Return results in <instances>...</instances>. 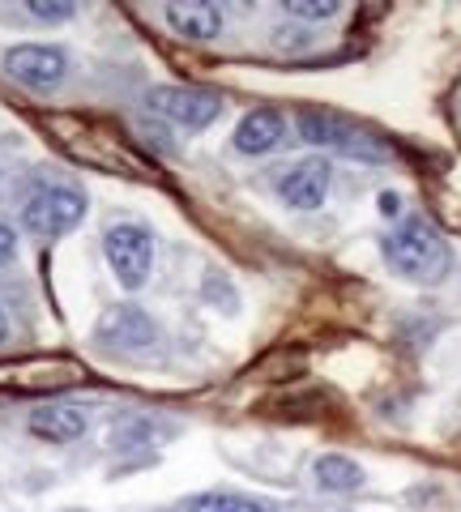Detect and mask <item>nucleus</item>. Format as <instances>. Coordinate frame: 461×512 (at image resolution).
I'll list each match as a JSON object with an SVG mask.
<instances>
[{
	"mask_svg": "<svg viewBox=\"0 0 461 512\" xmlns=\"http://www.w3.org/2000/svg\"><path fill=\"white\" fill-rule=\"evenodd\" d=\"M304 43H308V30L304 26H278L274 30V47H278V52H299Z\"/></svg>",
	"mask_w": 461,
	"mask_h": 512,
	"instance_id": "nucleus-16",
	"label": "nucleus"
},
{
	"mask_svg": "<svg viewBox=\"0 0 461 512\" xmlns=\"http://www.w3.org/2000/svg\"><path fill=\"white\" fill-rule=\"evenodd\" d=\"M312 478H316V487L329 491V495H355V491H363V483H368L363 466H359V461H351L346 453H325V457H316Z\"/></svg>",
	"mask_w": 461,
	"mask_h": 512,
	"instance_id": "nucleus-12",
	"label": "nucleus"
},
{
	"mask_svg": "<svg viewBox=\"0 0 461 512\" xmlns=\"http://www.w3.org/2000/svg\"><path fill=\"white\" fill-rule=\"evenodd\" d=\"M86 218V192L73 184H35L22 201V227L39 239L69 235Z\"/></svg>",
	"mask_w": 461,
	"mask_h": 512,
	"instance_id": "nucleus-3",
	"label": "nucleus"
},
{
	"mask_svg": "<svg viewBox=\"0 0 461 512\" xmlns=\"http://www.w3.org/2000/svg\"><path fill=\"white\" fill-rule=\"evenodd\" d=\"M86 410L82 406H69V402H47V406H35L26 419V431L30 436H39L47 444H73L86 436Z\"/></svg>",
	"mask_w": 461,
	"mask_h": 512,
	"instance_id": "nucleus-10",
	"label": "nucleus"
},
{
	"mask_svg": "<svg viewBox=\"0 0 461 512\" xmlns=\"http://www.w3.org/2000/svg\"><path fill=\"white\" fill-rule=\"evenodd\" d=\"M9 338V316H5V308H0V342Z\"/></svg>",
	"mask_w": 461,
	"mask_h": 512,
	"instance_id": "nucleus-19",
	"label": "nucleus"
},
{
	"mask_svg": "<svg viewBox=\"0 0 461 512\" xmlns=\"http://www.w3.org/2000/svg\"><path fill=\"white\" fill-rule=\"evenodd\" d=\"M333 184V167L325 158H299L278 175V197L291 210H321Z\"/></svg>",
	"mask_w": 461,
	"mask_h": 512,
	"instance_id": "nucleus-8",
	"label": "nucleus"
},
{
	"mask_svg": "<svg viewBox=\"0 0 461 512\" xmlns=\"http://www.w3.org/2000/svg\"><path fill=\"white\" fill-rule=\"evenodd\" d=\"M295 128L308 146H321L333 154H346V158H359V163H385L389 146L380 137H372L368 128H359L351 120H342L338 111H325V107H299L295 111Z\"/></svg>",
	"mask_w": 461,
	"mask_h": 512,
	"instance_id": "nucleus-2",
	"label": "nucleus"
},
{
	"mask_svg": "<svg viewBox=\"0 0 461 512\" xmlns=\"http://www.w3.org/2000/svg\"><path fill=\"white\" fill-rule=\"evenodd\" d=\"M380 252H385V261L397 278L419 282V286H436L453 269L449 239H444V231L423 214H410V218L397 222V227L380 239Z\"/></svg>",
	"mask_w": 461,
	"mask_h": 512,
	"instance_id": "nucleus-1",
	"label": "nucleus"
},
{
	"mask_svg": "<svg viewBox=\"0 0 461 512\" xmlns=\"http://www.w3.org/2000/svg\"><path fill=\"white\" fill-rule=\"evenodd\" d=\"M5 73L26 90H56L69 73V56L52 43H18L5 52Z\"/></svg>",
	"mask_w": 461,
	"mask_h": 512,
	"instance_id": "nucleus-5",
	"label": "nucleus"
},
{
	"mask_svg": "<svg viewBox=\"0 0 461 512\" xmlns=\"http://www.w3.org/2000/svg\"><path fill=\"white\" fill-rule=\"evenodd\" d=\"M286 141V116L278 107H252L248 116L235 124V137L231 146L248 154V158H261V154H274Z\"/></svg>",
	"mask_w": 461,
	"mask_h": 512,
	"instance_id": "nucleus-9",
	"label": "nucleus"
},
{
	"mask_svg": "<svg viewBox=\"0 0 461 512\" xmlns=\"http://www.w3.org/2000/svg\"><path fill=\"white\" fill-rule=\"evenodd\" d=\"M26 13L35 22H69L77 5H69V0H26Z\"/></svg>",
	"mask_w": 461,
	"mask_h": 512,
	"instance_id": "nucleus-15",
	"label": "nucleus"
},
{
	"mask_svg": "<svg viewBox=\"0 0 461 512\" xmlns=\"http://www.w3.org/2000/svg\"><path fill=\"white\" fill-rule=\"evenodd\" d=\"M103 256L124 291H141L154 274V231L146 222H111L103 231Z\"/></svg>",
	"mask_w": 461,
	"mask_h": 512,
	"instance_id": "nucleus-4",
	"label": "nucleus"
},
{
	"mask_svg": "<svg viewBox=\"0 0 461 512\" xmlns=\"http://www.w3.org/2000/svg\"><path fill=\"white\" fill-rule=\"evenodd\" d=\"M146 103L154 116H163L171 124L184 128H210L222 116V99L210 90H193V86H154L146 94Z\"/></svg>",
	"mask_w": 461,
	"mask_h": 512,
	"instance_id": "nucleus-6",
	"label": "nucleus"
},
{
	"mask_svg": "<svg viewBox=\"0 0 461 512\" xmlns=\"http://www.w3.org/2000/svg\"><path fill=\"white\" fill-rule=\"evenodd\" d=\"M163 18L180 39L193 43H210L222 35V9L214 0H171V5H163Z\"/></svg>",
	"mask_w": 461,
	"mask_h": 512,
	"instance_id": "nucleus-11",
	"label": "nucleus"
},
{
	"mask_svg": "<svg viewBox=\"0 0 461 512\" xmlns=\"http://www.w3.org/2000/svg\"><path fill=\"white\" fill-rule=\"evenodd\" d=\"M193 512H278V508L265 500H252V495H240V491H205L193 500Z\"/></svg>",
	"mask_w": 461,
	"mask_h": 512,
	"instance_id": "nucleus-13",
	"label": "nucleus"
},
{
	"mask_svg": "<svg viewBox=\"0 0 461 512\" xmlns=\"http://www.w3.org/2000/svg\"><path fill=\"white\" fill-rule=\"evenodd\" d=\"M94 342L107 346V350H146L158 342V325L146 308H137V303H116V308H107L99 316Z\"/></svg>",
	"mask_w": 461,
	"mask_h": 512,
	"instance_id": "nucleus-7",
	"label": "nucleus"
},
{
	"mask_svg": "<svg viewBox=\"0 0 461 512\" xmlns=\"http://www.w3.org/2000/svg\"><path fill=\"white\" fill-rule=\"evenodd\" d=\"M13 256H18V231L9 222H0V265H9Z\"/></svg>",
	"mask_w": 461,
	"mask_h": 512,
	"instance_id": "nucleus-17",
	"label": "nucleus"
},
{
	"mask_svg": "<svg viewBox=\"0 0 461 512\" xmlns=\"http://www.w3.org/2000/svg\"><path fill=\"white\" fill-rule=\"evenodd\" d=\"M282 9L295 22H333L342 13L338 0H282Z\"/></svg>",
	"mask_w": 461,
	"mask_h": 512,
	"instance_id": "nucleus-14",
	"label": "nucleus"
},
{
	"mask_svg": "<svg viewBox=\"0 0 461 512\" xmlns=\"http://www.w3.org/2000/svg\"><path fill=\"white\" fill-rule=\"evenodd\" d=\"M380 214H385V218H402V197H397V192H380Z\"/></svg>",
	"mask_w": 461,
	"mask_h": 512,
	"instance_id": "nucleus-18",
	"label": "nucleus"
}]
</instances>
